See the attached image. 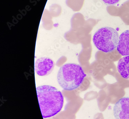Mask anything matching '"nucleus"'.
<instances>
[{
  "label": "nucleus",
  "mask_w": 129,
  "mask_h": 119,
  "mask_svg": "<svg viewBox=\"0 0 129 119\" xmlns=\"http://www.w3.org/2000/svg\"><path fill=\"white\" fill-rule=\"evenodd\" d=\"M36 91L43 118L54 116L61 111L64 104V98L60 91L49 85L38 87Z\"/></svg>",
  "instance_id": "obj_1"
},
{
  "label": "nucleus",
  "mask_w": 129,
  "mask_h": 119,
  "mask_svg": "<svg viewBox=\"0 0 129 119\" xmlns=\"http://www.w3.org/2000/svg\"><path fill=\"white\" fill-rule=\"evenodd\" d=\"M86 76L82 67L75 63H67L59 69L57 75L59 85L66 91L79 87Z\"/></svg>",
  "instance_id": "obj_2"
},
{
  "label": "nucleus",
  "mask_w": 129,
  "mask_h": 119,
  "mask_svg": "<svg viewBox=\"0 0 129 119\" xmlns=\"http://www.w3.org/2000/svg\"><path fill=\"white\" fill-rule=\"evenodd\" d=\"M119 36L118 32L113 28L102 27L95 33L93 41L95 46L103 52L109 53L117 47Z\"/></svg>",
  "instance_id": "obj_3"
},
{
  "label": "nucleus",
  "mask_w": 129,
  "mask_h": 119,
  "mask_svg": "<svg viewBox=\"0 0 129 119\" xmlns=\"http://www.w3.org/2000/svg\"><path fill=\"white\" fill-rule=\"evenodd\" d=\"M54 66V62L50 58L41 57L35 61V70L38 76H45L52 73Z\"/></svg>",
  "instance_id": "obj_4"
},
{
  "label": "nucleus",
  "mask_w": 129,
  "mask_h": 119,
  "mask_svg": "<svg viewBox=\"0 0 129 119\" xmlns=\"http://www.w3.org/2000/svg\"><path fill=\"white\" fill-rule=\"evenodd\" d=\"M113 113L116 119H129V97L119 99L114 105Z\"/></svg>",
  "instance_id": "obj_5"
},
{
  "label": "nucleus",
  "mask_w": 129,
  "mask_h": 119,
  "mask_svg": "<svg viewBox=\"0 0 129 119\" xmlns=\"http://www.w3.org/2000/svg\"><path fill=\"white\" fill-rule=\"evenodd\" d=\"M117 51L123 56H129V30L120 35L117 47Z\"/></svg>",
  "instance_id": "obj_6"
},
{
  "label": "nucleus",
  "mask_w": 129,
  "mask_h": 119,
  "mask_svg": "<svg viewBox=\"0 0 129 119\" xmlns=\"http://www.w3.org/2000/svg\"><path fill=\"white\" fill-rule=\"evenodd\" d=\"M117 70L120 75L124 79H129V56L122 57L117 64Z\"/></svg>",
  "instance_id": "obj_7"
},
{
  "label": "nucleus",
  "mask_w": 129,
  "mask_h": 119,
  "mask_svg": "<svg viewBox=\"0 0 129 119\" xmlns=\"http://www.w3.org/2000/svg\"><path fill=\"white\" fill-rule=\"evenodd\" d=\"M104 3L107 5H114L118 3L120 0H101Z\"/></svg>",
  "instance_id": "obj_8"
}]
</instances>
